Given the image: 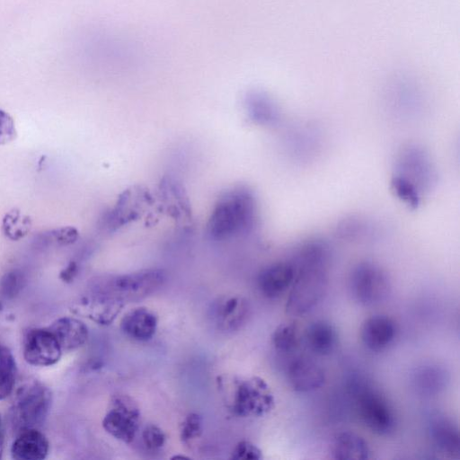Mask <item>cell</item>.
Returning a JSON list of instances; mask_svg holds the SVG:
<instances>
[{
  "label": "cell",
  "mask_w": 460,
  "mask_h": 460,
  "mask_svg": "<svg viewBox=\"0 0 460 460\" xmlns=\"http://www.w3.org/2000/svg\"><path fill=\"white\" fill-rule=\"evenodd\" d=\"M16 136L17 130L13 117L0 109V146L12 142Z\"/></svg>",
  "instance_id": "1f68e13d"
},
{
  "label": "cell",
  "mask_w": 460,
  "mask_h": 460,
  "mask_svg": "<svg viewBox=\"0 0 460 460\" xmlns=\"http://www.w3.org/2000/svg\"><path fill=\"white\" fill-rule=\"evenodd\" d=\"M257 215L255 198L244 187L225 192L217 201L208 223V234L214 240H226L249 233Z\"/></svg>",
  "instance_id": "6da1fadb"
},
{
  "label": "cell",
  "mask_w": 460,
  "mask_h": 460,
  "mask_svg": "<svg viewBox=\"0 0 460 460\" xmlns=\"http://www.w3.org/2000/svg\"><path fill=\"white\" fill-rule=\"evenodd\" d=\"M397 328L388 315L376 314L367 318L360 328L364 346L371 351H382L393 343Z\"/></svg>",
  "instance_id": "4fadbf2b"
},
{
  "label": "cell",
  "mask_w": 460,
  "mask_h": 460,
  "mask_svg": "<svg viewBox=\"0 0 460 460\" xmlns=\"http://www.w3.org/2000/svg\"><path fill=\"white\" fill-rule=\"evenodd\" d=\"M212 321L221 330L236 331L246 323L250 314L249 302L241 296L217 298L210 309Z\"/></svg>",
  "instance_id": "8fae6325"
},
{
  "label": "cell",
  "mask_w": 460,
  "mask_h": 460,
  "mask_svg": "<svg viewBox=\"0 0 460 460\" xmlns=\"http://www.w3.org/2000/svg\"><path fill=\"white\" fill-rule=\"evenodd\" d=\"M296 270L290 261L275 262L263 269L258 278L260 292L267 298H276L290 288Z\"/></svg>",
  "instance_id": "5bb4252c"
},
{
  "label": "cell",
  "mask_w": 460,
  "mask_h": 460,
  "mask_svg": "<svg viewBox=\"0 0 460 460\" xmlns=\"http://www.w3.org/2000/svg\"><path fill=\"white\" fill-rule=\"evenodd\" d=\"M293 266L296 276L286 301L285 311L291 316H302L311 312L325 296L329 283L328 266Z\"/></svg>",
  "instance_id": "277c9868"
},
{
  "label": "cell",
  "mask_w": 460,
  "mask_h": 460,
  "mask_svg": "<svg viewBox=\"0 0 460 460\" xmlns=\"http://www.w3.org/2000/svg\"><path fill=\"white\" fill-rule=\"evenodd\" d=\"M146 194L140 189L127 190L119 199L116 206L105 217L103 226L107 230L114 231L132 221L142 209Z\"/></svg>",
  "instance_id": "9a60e30c"
},
{
  "label": "cell",
  "mask_w": 460,
  "mask_h": 460,
  "mask_svg": "<svg viewBox=\"0 0 460 460\" xmlns=\"http://www.w3.org/2000/svg\"><path fill=\"white\" fill-rule=\"evenodd\" d=\"M261 450L248 440L239 441L233 449L231 458L235 460H260Z\"/></svg>",
  "instance_id": "4dcf8cb0"
},
{
  "label": "cell",
  "mask_w": 460,
  "mask_h": 460,
  "mask_svg": "<svg viewBox=\"0 0 460 460\" xmlns=\"http://www.w3.org/2000/svg\"><path fill=\"white\" fill-rule=\"evenodd\" d=\"M429 434L432 443L443 454L458 456L460 437L456 425L441 414L433 415L429 420Z\"/></svg>",
  "instance_id": "e0dca14e"
},
{
  "label": "cell",
  "mask_w": 460,
  "mask_h": 460,
  "mask_svg": "<svg viewBox=\"0 0 460 460\" xmlns=\"http://www.w3.org/2000/svg\"><path fill=\"white\" fill-rule=\"evenodd\" d=\"M286 376L291 389L297 393L315 391L325 382V372L322 366L304 356L296 357L289 361Z\"/></svg>",
  "instance_id": "30bf717a"
},
{
  "label": "cell",
  "mask_w": 460,
  "mask_h": 460,
  "mask_svg": "<svg viewBox=\"0 0 460 460\" xmlns=\"http://www.w3.org/2000/svg\"><path fill=\"white\" fill-rule=\"evenodd\" d=\"M370 447L363 437L353 431L335 434L330 444L331 457L336 460H363L370 456Z\"/></svg>",
  "instance_id": "d6986e66"
},
{
  "label": "cell",
  "mask_w": 460,
  "mask_h": 460,
  "mask_svg": "<svg viewBox=\"0 0 460 460\" xmlns=\"http://www.w3.org/2000/svg\"><path fill=\"white\" fill-rule=\"evenodd\" d=\"M2 310H3V305H2V303L0 301V314H1Z\"/></svg>",
  "instance_id": "d590c367"
},
{
  "label": "cell",
  "mask_w": 460,
  "mask_h": 460,
  "mask_svg": "<svg viewBox=\"0 0 460 460\" xmlns=\"http://www.w3.org/2000/svg\"><path fill=\"white\" fill-rule=\"evenodd\" d=\"M46 237L60 245L74 243L78 239V232L72 226H64L44 233Z\"/></svg>",
  "instance_id": "d6a6232c"
},
{
  "label": "cell",
  "mask_w": 460,
  "mask_h": 460,
  "mask_svg": "<svg viewBox=\"0 0 460 460\" xmlns=\"http://www.w3.org/2000/svg\"><path fill=\"white\" fill-rule=\"evenodd\" d=\"M0 424H1V416H0Z\"/></svg>",
  "instance_id": "8d00e7d4"
},
{
  "label": "cell",
  "mask_w": 460,
  "mask_h": 460,
  "mask_svg": "<svg viewBox=\"0 0 460 460\" xmlns=\"http://www.w3.org/2000/svg\"><path fill=\"white\" fill-rule=\"evenodd\" d=\"M396 194L408 205L416 207L419 203L417 188L406 179L396 176L392 181Z\"/></svg>",
  "instance_id": "f1b7e54d"
},
{
  "label": "cell",
  "mask_w": 460,
  "mask_h": 460,
  "mask_svg": "<svg viewBox=\"0 0 460 460\" xmlns=\"http://www.w3.org/2000/svg\"><path fill=\"white\" fill-rule=\"evenodd\" d=\"M52 395L42 383L32 380L25 383L16 392L11 408L12 425L19 432L41 426L50 409Z\"/></svg>",
  "instance_id": "5b68a950"
},
{
  "label": "cell",
  "mask_w": 460,
  "mask_h": 460,
  "mask_svg": "<svg viewBox=\"0 0 460 460\" xmlns=\"http://www.w3.org/2000/svg\"><path fill=\"white\" fill-rule=\"evenodd\" d=\"M48 328L58 340L62 350L66 351L82 347L89 337L87 326L74 317H60Z\"/></svg>",
  "instance_id": "44dd1931"
},
{
  "label": "cell",
  "mask_w": 460,
  "mask_h": 460,
  "mask_svg": "<svg viewBox=\"0 0 460 460\" xmlns=\"http://www.w3.org/2000/svg\"><path fill=\"white\" fill-rule=\"evenodd\" d=\"M4 434H3V432H0V459L2 458L3 452H4Z\"/></svg>",
  "instance_id": "e575fe53"
},
{
  "label": "cell",
  "mask_w": 460,
  "mask_h": 460,
  "mask_svg": "<svg viewBox=\"0 0 460 460\" xmlns=\"http://www.w3.org/2000/svg\"><path fill=\"white\" fill-rule=\"evenodd\" d=\"M165 281L164 270L152 268L96 277L90 281L88 289L125 304L147 297L159 290Z\"/></svg>",
  "instance_id": "3957f363"
},
{
  "label": "cell",
  "mask_w": 460,
  "mask_h": 460,
  "mask_svg": "<svg viewBox=\"0 0 460 460\" xmlns=\"http://www.w3.org/2000/svg\"><path fill=\"white\" fill-rule=\"evenodd\" d=\"M357 408L365 426L380 436L390 434L395 428L394 411L388 400L366 384L355 385Z\"/></svg>",
  "instance_id": "52a82bcc"
},
{
  "label": "cell",
  "mask_w": 460,
  "mask_h": 460,
  "mask_svg": "<svg viewBox=\"0 0 460 460\" xmlns=\"http://www.w3.org/2000/svg\"><path fill=\"white\" fill-rule=\"evenodd\" d=\"M217 382L226 407L237 417H262L274 408L273 392L260 376H222Z\"/></svg>",
  "instance_id": "7a4b0ae2"
},
{
  "label": "cell",
  "mask_w": 460,
  "mask_h": 460,
  "mask_svg": "<svg viewBox=\"0 0 460 460\" xmlns=\"http://www.w3.org/2000/svg\"><path fill=\"white\" fill-rule=\"evenodd\" d=\"M447 381L448 374L446 369L434 364L422 365L412 375L414 389L425 396L439 394L447 386Z\"/></svg>",
  "instance_id": "7402d4cb"
},
{
  "label": "cell",
  "mask_w": 460,
  "mask_h": 460,
  "mask_svg": "<svg viewBox=\"0 0 460 460\" xmlns=\"http://www.w3.org/2000/svg\"><path fill=\"white\" fill-rule=\"evenodd\" d=\"M78 272V265L75 261H70L66 268H64L60 273L59 278L66 283L73 281Z\"/></svg>",
  "instance_id": "836d02e7"
},
{
  "label": "cell",
  "mask_w": 460,
  "mask_h": 460,
  "mask_svg": "<svg viewBox=\"0 0 460 460\" xmlns=\"http://www.w3.org/2000/svg\"><path fill=\"white\" fill-rule=\"evenodd\" d=\"M349 289L353 300L369 306L379 304L388 296L391 283L382 267L372 261H362L349 274Z\"/></svg>",
  "instance_id": "8992f818"
},
{
  "label": "cell",
  "mask_w": 460,
  "mask_h": 460,
  "mask_svg": "<svg viewBox=\"0 0 460 460\" xmlns=\"http://www.w3.org/2000/svg\"><path fill=\"white\" fill-rule=\"evenodd\" d=\"M158 325L156 314L147 307L131 309L120 321L122 332L131 340L146 341L154 337Z\"/></svg>",
  "instance_id": "2e32d148"
},
{
  "label": "cell",
  "mask_w": 460,
  "mask_h": 460,
  "mask_svg": "<svg viewBox=\"0 0 460 460\" xmlns=\"http://www.w3.org/2000/svg\"><path fill=\"white\" fill-rule=\"evenodd\" d=\"M141 436L143 444L148 450H158L165 444L166 437L164 432L155 424L146 425L142 430Z\"/></svg>",
  "instance_id": "f546056e"
},
{
  "label": "cell",
  "mask_w": 460,
  "mask_h": 460,
  "mask_svg": "<svg viewBox=\"0 0 460 460\" xmlns=\"http://www.w3.org/2000/svg\"><path fill=\"white\" fill-rule=\"evenodd\" d=\"M140 411L129 395L114 394L102 420V427L114 438L131 443L138 431Z\"/></svg>",
  "instance_id": "ba28073f"
},
{
  "label": "cell",
  "mask_w": 460,
  "mask_h": 460,
  "mask_svg": "<svg viewBox=\"0 0 460 460\" xmlns=\"http://www.w3.org/2000/svg\"><path fill=\"white\" fill-rule=\"evenodd\" d=\"M307 349L319 356L330 355L338 345L339 335L336 327L329 321L316 320L305 332Z\"/></svg>",
  "instance_id": "ffe728a7"
},
{
  "label": "cell",
  "mask_w": 460,
  "mask_h": 460,
  "mask_svg": "<svg viewBox=\"0 0 460 460\" xmlns=\"http://www.w3.org/2000/svg\"><path fill=\"white\" fill-rule=\"evenodd\" d=\"M300 331L294 321L282 323L272 332L271 343L274 349L280 353H290L298 346Z\"/></svg>",
  "instance_id": "cb8c5ba5"
},
{
  "label": "cell",
  "mask_w": 460,
  "mask_h": 460,
  "mask_svg": "<svg viewBox=\"0 0 460 460\" xmlns=\"http://www.w3.org/2000/svg\"><path fill=\"white\" fill-rule=\"evenodd\" d=\"M203 432V420L195 412L187 414L180 425V438L185 445L198 439Z\"/></svg>",
  "instance_id": "484cf974"
},
{
  "label": "cell",
  "mask_w": 460,
  "mask_h": 460,
  "mask_svg": "<svg viewBox=\"0 0 460 460\" xmlns=\"http://www.w3.org/2000/svg\"><path fill=\"white\" fill-rule=\"evenodd\" d=\"M249 106L256 119L269 122L276 118V111L270 102L260 94H252L249 98Z\"/></svg>",
  "instance_id": "83f0119b"
},
{
  "label": "cell",
  "mask_w": 460,
  "mask_h": 460,
  "mask_svg": "<svg viewBox=\"0 0 460 460\" xmlns=\"http://www.w3.org/2000/svg\"><path fill=\"white\" fill-rule=\"evenodd\" d=\"M23 358L35 367H49L58 362L62 349L49 328H33L23 341Z\"/></svg>",
  "instance_id": "9c48e42d"
},
{
  "label": "cell",
  "mask_w": 460,
  "mask_h": 460,
  "mask_svg": "<svg viewBox=\"0 0 460 460\" xmlns=\"http://www.w3.org/2000/svg\"><path fill=\"white\" fill-rule=\"evenodd\" d=\"M24 281V276L19 270H12L1 279V293L5 298L12 299L21 292Z\"/></svg>",
  "instance_id": "4316f807"
},
{
  "label": "cell",
  "mask_w": 460,
  "mask_h": 460,
  "mask_svg": "<svg viewBox=\"0 0 460 460\" xmlns=\"http://www.w3.org/2000/svg\"><path fill=\"white\" fill-rule=\"evenodd\" d=\"M124 304L100 293L87 290L72 306V310L98 324H109L119 314Z\"/></svg>",
  "instance_id": "7c38bea8"
},
{
  "label": "cell",
  "mask_w": 460,
  "mask_h": 460,
  "mask_svg": "<svg viewBox=\"0 0 460 460\" xmlns=\"http://www.w3.org/2000/svg\"><path fill=\"white\" fill-rule=\"evenodd\" d=\"M16 376L15 358L11 350L0 343V400L13 393Z\"/></svg>",
  "instance_id": "d4e9b609"
},
{
  "label": "cell",
  "mask_w": 460,
  "mask_h": 460,
  "mask_svg": "<svg viewBox=\"0 0 460 460\" xmlns=\"http://www.w3.org/2000/svg\"><path fill=\"white\" fill-rule=\"evenodd\" d=\"M400 167L402 172L411 176L414 183L426 184L432 180V169L425 154L420 149L410 148L405 151L400 159ZM416 187V186H415Z\"/></svg>",
  "instance_id": "603a6c76"
},
{
  "label": "cell",
  "mask_w": 460,
  "mask_h": 460,
  "mask_svg": "<svg viewBox=\"0 0 460 460\" xmlns=\"http://www.w3.org/2000/svg\"><path fill=\"white\" fill-rule=\"evenodd\" d=\"M49 451V440L38 429L20 431L11 447L12 457L16 460H42Z\"/></svg>",
  "instance_id": "ac0fdd59"
}]
</instances>
